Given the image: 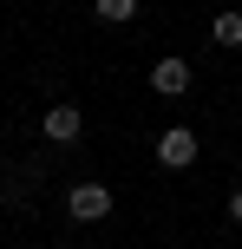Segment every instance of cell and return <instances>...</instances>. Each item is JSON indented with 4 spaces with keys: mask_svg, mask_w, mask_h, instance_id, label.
I'll list each match as a JSON object with an SVG mask.
<instances>
[{
    "mask_svg": "<svg viewBox=\"0 0 242 249\" xmlns=\"http://www.w3.org/2000/svg\"><path fill=\"white\" fill-rule=\"evenodd\" d=\"M229 223H242V184L229 190Z\"/></svg>",
    "mask_w": 242,
    "mask_h": 249,
    "instance_id": "obj_7",
    "label": "cell"
},
{
    "mask_svg": "<svg viewBox=\"0 0 242 249\" xmlns=\"http://www.w3.org/2000/svg\"><path fill=\"white\" fill-rule=\"evenodd\" d=\"M157 164H164V171H190L196 164V131L190 124H164V131H157Z\"/></svg>",
    "mask_w": 242,
    "mask_h": 249,
    "instance_id": "obj_3",
    "label": "cell"
},
{
    "mask_svg": "<svg viewBox=\"0 0 242 249\" xmlns=\"http://www.w3.org/2000/svg\"><path fill=\"white\" fill-rule=\"evenodd\" d=\"M210 39H216L223 53H242V13H216V20H210Z\"/></svg>",
    "mask_w": 242,
    "mask_h": 249,
    "instance_id": "obj_5",
    "label": "cell"
},
{
    "mask_svg": "<svg viewBox=\"0 0 242 249\" xmlns=\"http://www.w3.org/2000/svg\"><path fill=\"white\" fill-rule=\"evenodd\" d=\"M92 13H98L105 26H131L138 20V0H92Z\"/></svg>",
    "mask_w": 242,
    "mask_h": 249,
    "instance_id": "obj_6",
    "label": "cell"
},
{
    "mask_svg": "<svg viewBox=\"0 0 242 249\" xmlns=\"http://www.w3.org/2000/svg\"><path fill=\"white\" fill-rule=\"evenodd\" d=\"M151 92H157V99H183V92H190V59L164 53V59L151 66Z\"/></svg>",
    "mask_w": 242,
    "mask_h": 249,
    "instance_id": "obj_4",
    "label": "cell"
},
{
    "mask_svg": "<svg viewBox=\"0 0 242 249\" xmlns=\"http://www.w3.org/2000/svg\"><path fill=\"white\" fill-rule=\"evenodd\" d=\"M79 131H85V112H79L72 99H52L46 118H39V138H46V144H79Z\"/></svg>",
    "mask_w": 242,
    "mask_h": 249,
    "instance_id": "obj_2",
    "label": "cell"
},
{
    "mask_svg": "<svg viewBox=\"0 0 242 249\" xmlns=\"http://www.w3.org/2000/svg\"><path fill=\"white\" fill-rule=\"evenodd\" d=\"M112 190L105 184H72L65 190V216H72V223H105V216H112Z\"/></svg>",
    "mask_w": 242,
    "mask_h": 249,
    "instance_id": "obj_1",
    "label": "cell"
}]
</instances>
